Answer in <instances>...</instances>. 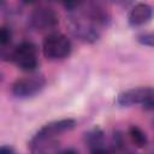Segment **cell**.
Returning <instances> with one entry per match:
<instances>
[{"label": "cell", "mask_w": 154, "mask_h": 154, "mask_svg": "<svg viewBox=\"0 0 154 154\" xmlns=\"http://www.w3.org/2000/svg\"><path fill=\"white\" fill-rule=\"evenodd\" d=\"M69 11V29L71 34L85 43L96 42L102 29H105L111 19L108 11L97 2H66L64 4Z\"/></svg>", "instance_id": "cell-1"}, {"label": "cell", "mask_w": 154, "mask_h": 154, "mask_svg": "<svg viewBox=\"0 0 154 154\" xmlns=\"http://www.w3.org/2000/svg\"><path fill=\"white\" fill-rule=\"evenodd\" d=\"M6 58H8V60L14 63L20 70L26 72L35 71L38 66L37 46L31 41L20 42L14 48L8 51V54L4 59L6 60Z\"/></svg>", "instance_id": "cell-2"}, {"label": "cell", "mask_w": 154, "mask_h": 154, "mask_svg": "<svg viewBox=\"0 0 154 154\" xmlns=\"http://www.w3.org/2000/svg\"><path fill=\"white\" fill-rule=\"evenodd\" d=\"M117 105L120 107H130L135 105H141L144 109H154V88L140 87L128 89L122 91L116 100Z\"/></svg>", "instance_id": "cell-3"}, {"label": "cell", "mask_w": 154, "mask_h": 154, "mask_svg": "<svg viewBox=\"0 0 154 154\" xmlns=\"http://www.w3.org/2000/svg\"><path fill=\"white\" fill-rule=\"evenodd\" d=\"M72 51V43L64 34L51 32L42 42L43 55L49 60H61L70 55Z\"/></svg>", "instance_id": "cell-4"}, {"label": "cell", "mask_w": 154, "mask_h": 154, "mask_svg": "<svg viewBox=\"0 0 154 154\" xmlns=\"http://www.w3.org/2000/svg\"><path fill=\"white\" fill-rule=\"evenodd\" d=\"M45 87H46V78L43 76L34 75L16 79L11 87V91L16 97L28 99L41 93Z\"/></svg>", "instance_id": "cell-5"}, {"label": "cell", "mask_w": 154, "mask_h": 154, "mask_svg": "<svg viewBox=\"0 0 154 154\" xmlns=\"http://www.w3.org/2000/svg\"><path fill=\"white\" fill-rule=\"evenodd\" d=\"M58 24L59 17L51 7H37L29 16V26L36 31H48Z\"/></svg>", "instance_id": "cell-6"}, {"label": "cell", "mask_w": 154, "mask_h": 154, "mask_svg": "<svg viewBox=\"0 0 154 154\" xmlns=\"http://www.w3.org/2000/svg\"><path fill=\"white\" fill-rule=\"evenodd\" d=\"M76 126V120L72 118H65L51 122L42 126L34 137L36 138H55L58 135L72 130Z\"/></svg>", "instance_id": "cell-7"}, {"label": "cell", "mask_w": 154, "mask_h": 154, "mask_svg": "<svg viewBox=\"0 0 154 154\" xmlns=\"http://www.w3.org/2000/svg\"><path fill=\"white\" fill-rule=\"evenodd\" d=\"M153 17V8L146 2L135 4L128 14V22L131 26H142L150 22Z\"/></svg>", "instance_id": "cell-8"}, {"label": "cell", "mask_w": 154, "mask_h": 154, "mask_svg": "<svg viewBox=\"0 0 154 154\" xmlns=\"http://www.w3.org/2000/svg\"><path fill=\"white\" fill-rule=\"evenodd\" d=\"M129 137L131 142L138 148H144L148 144V137L146 132L137 125H131L129 128Z\"/></svg>", "instance_id": "cell-9"}, {"label": "cell", "mask_w": 154, "mask_h": 154, "mask_svg": "<svg viewBox=\"0 0 154 154\" xmlns=\"http://www.w3.org/2000/svg\"><path fill=\"white\" fill-rule=\"evenodd\" d=\"M103 137H105V134L103 131L95 126L93 129H90L85 136H84V140H85V143L90 147V149L93 148H96V147H101L102 146V142H103Z\"/></svg>", "instance_id": "cell-10"}, {"label": "cell", "mask_w": 154, "mask_h": 154, "mask_svg": "<svg viewBox=\"0 0 154 154\" xmlns=\"http://www.w3.org/2000/svg\"><path fill=\"white\" fill-rule=\"evenodd\" d=\"M12 41V29L6 26V25H2L1 29H0V46H1V49H6L7 46L11 43Z\"/></svg>", "instance_id": "cell-11"}, {"label": "cell", "mask_w": 154, "mask_h": 154, "mask_svg": "<svg viewBox=\"0 0 154 154\" xmlns=\"http://www.w3.org/2000/svg\"><path fill=\"white\" fill-rule=\"evenodd\" d=\"M136 41L142 46L154 48V31H147V32H142V34L137 35Z\"/></svg>", "instance_id": "cell-12"}, {"label": "cell", "mask_w": 154, "mask_h": 154, "mask_svg": "<svg viewBox=\"0 0 154 154\" xmlns=\"http://www.w3.org/2000/svg\"><path fill=\"white\" fill-rule=\"evenodd\" d=\"M90 154H111V153H109V150L107 148L101 146V147H96V148L90 149Z\"/></svg>", "instance_id": "cell-13"}, {"label": "cell", "mask_w": 154, "mask_h": 154, "mask_svg": "<svg viewBox=\"0 0 154 154\" xmlns=\"http://www.w3.org/2000/svg\"><path fill=\"white\" fill-rule=\"evenodd\" d=\"M0 154H14V150L11 146H1L0 148Z\"/></svg>", "instance_id": "cell-14"}, {"label": "cell", "mask_w": 154, "mask_h": 154, "mask_svg": "<svg viewBox=\"0 0 154 154\" xmlns=\"http://www.w3.org/2000/svg\"><path fill=\"white\" fill-rule=\"evenodd\" d=\"M58 154H78V152L73 148H67V149H64V150L59 152Z\"/></svg>", "instance_id": "cell-15"}, {"label": "cell", "mask_w": 154, "mask_h": 154, "mask_svg": "<svg viewBox=\"0 0 154 154\" xmlns=\"http://www.w3.org/2000/svg\"><path fill=\"white\" fill-rule=\"evenodd\" d=\"M153 128H154V122H153Z\"/></svg>", "instance_id": "cell-16"}]
</instances>
